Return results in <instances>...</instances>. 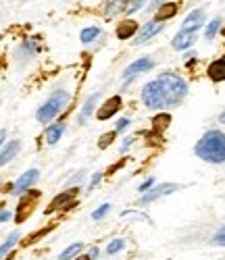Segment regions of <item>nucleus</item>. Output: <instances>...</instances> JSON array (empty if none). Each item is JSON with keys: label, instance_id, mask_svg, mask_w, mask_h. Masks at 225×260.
Returning <instances> with one entry per match:
<instances>
[{"label": "nucleus", "instance_id": "1", "mask_svg": "<svg viewBox=\"0 0 225 260\" xmlns=\"http://www.w3.org/2000/svg\"><path fill=\"white\" fill-rule=\"evenodd\" d=\"M196 154L202 160L213 162V165L225 162V134L217 132V129L207 132L196 144Z\"/></svg>", "mask_w": 225, "mask_h": 260}, {"label": "nucleus", "instance_id": "2", "mask_svg": "<svg viewBox=\"0 0 225 260\" xmlns=\"http://www.w3.org/2000/svg\"><path fill=\"white\" fill-rule=\"evenodd\" d=\"M159 83L163 88V94L167 98V104L169 106H175L177 102H182V98L188 94V85L182 77H177L173 73H163L159 77Z\"/></svg>", "mask_w": 225, "mask_h": 260}, {"label": "nucleus", "instance_id": "3", "mask_svg": "<svg viewBox=\"0 0 225 260\" xmlns=\"http://www.w3.org/2000/svg\"><path fill=\"white\" fill-rule=\"evenodd\" d=\"M67 102H69V96H67L65 92H54L46 102L40 106V111H38V121H40L42 125L50 123V121L63 111V108H65Z\"/></svg>", "mask_w": 225, "mask_h": 260}, {"label": "nucleus", "instance_id": "4", "mask_svg": "<svg viewBox=\"0 0 225 260\" xmlns=\"http://www.w3.org/2000/svg\"><path fill=\"white\" fill-rule=\"evenodd\" d=\"M142 100L148 108H152V111H163L167 104V98L163 94V88H161V83L159 79H154V81H148L144 85V90H142Z\"/></svg>", "mask_w": 225, "mask_h": 260}, {"label": "nucleus", "instance_id": "5", "mask_svg": "<svg viewBox=\"0 0 225 260\" xmlns=\"http://www.w3.org/2000/svg\"><path fill=\"white\" fill-rule=\"evenodd\" d=\"M119 111H121V96H112V98H108V100L98 108L96 117H98V121H106V119H110L112 115H117Z\"/></svg>", "mask_w": 225, "mask_h": 260}, {"label": "nucleus", "instance_id": "6", "mask_svg": "<svg viewBox=\"0 0 225 260\" xmlns=\"http://www.w3.org/2000/svg\"><path fill=\"white\" fill-rule=\"evenodd\" d=\"M205 19H207V13L202 11V9L192 11V13L184 19V23H182V31H198V29L202 27V23H205Z\"/></svg>", "mask_w": 225, "mask_h": 260}, {"label": "nucleus", "instance_id": "7", "mask_svg": "<svg viewBox=\"0 0 225 260\" xmlns=\"http://www.w3.org/2000/svg\"><path fill=\"white\" fill-rule=\"evenodd\" d=\"M154 67V62H152V58H138V60H133L129 67L125 69V79H131L133 75H140V73H146V71H150Z\"/></svg>", "mask_w": 225, "mask_h": 260}, {"label": "nucleus", "instance_id": "8", "mask_svg": "<svg viewBox=\"0 0 225 260\" xmlns=\"http://www.w3.org/2000/svg\"><path fill=\"white\" fill-rule=\"evenodd\" d=\"M163 29V23H161V21H150V23H146L142 29H140V34L136 36V40H133V44H136V46H140V44H144V42L146 40H150L154 34H159Z\"/></svg>", "mask_w": 225, "mask_h": 260}, {"label": "nucleus", "instance_id": "9", "mask_svg": "<svg viewBox=\"0 0 225 260\" xmlns=\"http://www.w3.org/2000/svg\"><path fill=\"white\" fill-rule=\"evenodd\" d=\"M196 38H198L196 31H182V29H179L177 36L173 38V48L175 50H186L192 44H196Z\"/></svg>", "mask_w": 225, "mask_h": 260}, {"label": "nucleus", "instance_id": "10", "mask_svg": "<svg viewBox=\"0 0 225 260\" xmlns=\"http://www.w3.org/2000/svg\"><path fill=\"white\" fill-rule=\"evenodd\" d=\"M38 169H30L27 173H23V175H21V179L15 183V191L17 193H25V191H30V187H32V183L38 179Z\"/></svg>", "mask_w": 225, "mask_h": 260}, {"label": "nucleus", "instance_id": "11", "mask_svg": "<svg viewBox=\"0 0 225 260\" xmlns=\"http://www.w3.org/2000/svg\"><path fill=\"white\" fill-rule=\"evenodd\" d=\"M75 193H79V191H77V189H69V191L61 193V196H57V198H54V202L50 204V208H48V210H54L57 206H61V208H71V206H73V202H75Z\"/></svg>", "mask_w": 225, "mask_h": 260}, {"label": "nucleus", "instance_id": "12", "mask_svg": "<svg viewBox=\"0 0 225 260\" xmlns=\"http://www.w3.org/2000/svg\"><path fill=\"white\" fill-rule=\"evenodd\" d=\"M207 75L213 79V81H225V58H219V60H213L207 69Z\"/></svg>", "mask_w": 225, "mask_h": 260}, {"label": "nucleus", "instance_id": "13", "mask_svg": "<svg viewBox=\"0 0 225 260\" xmlns=\"http://www.w3.org/2000/svg\"><path fill=\"white\" fill-rule=\"evenodd\" d=\"M19 150H21V142H19V140H13V142H7V144H5V148H3V156H0V158H3V160H0V162H3V167L19 154Z\"/></svg>", "mask_w": 225, "mask_h": 260}, {"label": "nucleus", "instance_id": "14", "mask_svg": "<svg viewBox=\"0 0 225 260\" xmlns=\"http://www.w3.org/2000/svg\"><path fill=\"white\" fill-rule=\"evenodd\" d=\"M177 189V185L175 183H165V185H161V187H156V189H152L148 196H144L142 198V204H148V202H152L154 198H161V196H167L169 191H175Z\"/></svg>", "mask_w": 225, "mask_h": 260}, {"label": "nucleus", "instance_id": "15", "mask_svg": "<svg viewBox=\"0 0 225 260\" xmlns=\"http://www.w3.org/2000/svg\"><path fill=\"white\" fill-rule=\"evenodd\" d=\"M177 13V3H165V5H161V9L156 11V17H154V21H167V19H171L173 15Z\"/></svg>", "mask_w": 225, "mask_h": 260}, {"label": "nucleus", "instance_id": "16", "mask_svg": "<svg viewBox=\"0 0 225 260\" xmlns=\"http://www.w3.org/2000/svg\"><path fill=\"white\" fill-rule=\"evenodd\" d=\"M63 134H65V125H63V123L50 125V127L46 129V140H48V144H57Z\"/></svg>", "mask_w": 225, "mask_h": 260}, {"label": "nucleus", "instance_id": "17", "mask_svg": "<svg viewBox=\"0 0 225 260\" xmlns=\"http://www.w3.org/2000/svg\"><path fill=\"white\" fill-rule=\"evenodd\" d=\"M136 31H138V25L133 23V21H125V23H121L119 29H117V38L119 40H127V38H131Z\"/></svg>", "mask_w": 225, "mask_h": 260}, {"label": "nucleus", "instance_id": "18", "mask_svg": "<svg viewBox=\"0 0 225 260\" xmlns=\"http://www.w3.org/2000/svg\"><path fill=\"white\" fill-rule=\"evenodd\" d=\"M98 36H100V29H98V27H86L79 38H81L83 44H90V42H94Z\"/></svg>", "mask_w": 225, "mask_h": 260}, {"label": "nucleus", "instance_id": "19", "mask_svg": "<svg viewBox=\"0 0 225 260\" xmlns=\"http://www.w3.org/2000/svg\"><path fill=\"white\" fill-rule=\"evenodd\" d=\"M81 248H83V244H79V242H77V244H71L69 248H67V250L61 254L59 260H71V258H75V256L81 252Z\"/></svg>", "mask_w": 225, "mask_h": 260}, {"label": "nucleus", "instance_id": "20", "mask_svg": "<svg viewBox=\"0 0 225 260\" xmlns=\"http://www.w3.org/2000/svg\"><path fill=\"white\" fill-rule=\"evenodd\" d=\"M169 123H171V117H169V115H165V113H163V115H156V117L152 119L154 129H165Z\"/></svg>", "mask_w": 225, "mask_h": 260}, {"label": "nucleus", "instance_id": "21", "mask_svg": "<svg viewBox=\"0 0 225 260\" xmlns=\"http://www.w3.org/2000/svg\"><path fill=\"white\" fill-rule=\"evenodd\" d=\"M219 27H221V21H219V19H213V21H211V25H209V27H207V31H205L207 40H213V38L217 36Z\"/></svg>", "mask_w": 225, "mask_h": 260}, {"label": "nucleus", "instance_id": "22", "mask_svg": "<svg viewBox=\"0 0 225 260\" xmlns=\"http://www.w3.org/2000/svg\"><path fill=\"white\" fill-rule=\"evenodd\" d=\"M123 248H125V242H123V240H112V242L108 244L106 252H108V256H110V254H117V252H121Z\"/></svg>", "mask_w": 225, "mask_h": 260}, {"label": "nucleus", "instance_id": "23", "mask_svg": "<svg viewBox=\"0 0 225 260\" xmlns=\"http://www.w3.org/2000/svg\"><path fill=\"white\" fill-rule=\"evenodd\" d=\"M17 240H19V233L15 231V233H13L11 237H9V240H7L5 244H3V248H0V252H3V256H5L7 252H9V248H13V246H15V242H17Z\"/></svg>", "mask_w": 225, "mask_h": 260}, {"label": "nucleus", "instance_id": "24", "mask_svg": "<svg viewBox=\"0 0 225 260\" xmlns=\"http://www.w3.org/2000/svg\"><path fill=\"white\" fill-rule=\"evenodd\" d=\"M94 100H96V94L90 98L88 102H86V106H83V111H81V117H79V123H83L86 119H88V115H90V111H92V104H94Z\"/></svg>", "mask_w": 225, "mask_h": 260}, {"label": "nucleus", "instance_id": "25", "mask_svg": "<svg viewBox=\"0 0 225 260\" xmlns=\"http://www.w3.org/2000/svg\"><path fill=\"white\" fill-rule=\"evenodd\" d=\"M115 134H117V132H108V134L100 136V140H98V146H100V148H106V146H108L112 140H115Z\"/></svg>", "mask_w": 225, "mask_h": 260}, {"label": "nucleus", "instance_id": "26", "mask_svg": "<svg viewBox=\"0 0 225 260\" xmlns=\"http://www.w3.org/2000/svg\"><path fill=\"white\" fill-rule=\"evenodd\" d=\"M108 210H110V204H102V206H100V208H98V210H96V212L92 214V219H94V221L102 219V216H104V214H106Z\"/></svg>", "mask_w": 225, "mask_h": 260}, {"label": "nucleus", "instance_id": "27", "mask_svg": "<svg viewBox=\"0 0 225 260\" xmlns=\"http://www.w3.org/2000/svg\"><path fill=\"white\" fill-rule=\"evenodd\" d=\"M127 3H129V0H108V11H110V13H115L117 7H125Z\"/></svg>", "mask_w": 225, "mask_h": 260}, {"label": "nucleus", "instance_id": "28", "mask_svg": "<svg viewBox=\"0 0 225 260\" xmlns=\"http://www.w3.org/2000/svg\"><path fill=\"white\" fill-rule=\"evenodd\" d=\"M215 244H219V246H225V227L215 235Z\"/></svg>", "mask_w": 225, "mask_h": 260}, {"label": "nucleus", "instance_id": "29", "mask_svg": "<svg viewBox=\"0 0 225 260\" xmlns=\"http://www.w3.org/2000/svg\"><path fill=\"white\" fill-rule=\"evenodd\" d=\"M125 127H129V119L125 117V119H119V123H117V127H115V132H123Z\"/></svg>", "mask_w": 225, "mask_h": 260}, {"label": "nucleus", "instance_id": "30", "mask_svg": "<svg viewBox=\"0 0 225 260\" xmlns=\"http://www.w3.org/2000/svg\"><path fill=\"white\" fill-rule=\"evenodd\" d=\"M152 183H154V177H148L144 183H140V187H138V189H140V191H146V189H148Z\"/></svg>", "mask_w": 225, "mask_h": 260}, {"label": "nucleus", "instance_id": "31", "mask_svg": "<svg viewBox=\"0 0 225 260\" xmlns=\"http://www.w3.org/2000/svg\"><path fill=\"white\" fill-rule=\"evenodd\" d=\"M100 177H102V173H96V175L92 177V181H90V189H94V187L100 183Z\"/></svg>", "mask_w": 225, "mask_h": 260}, {"label": "nucleus", "instance_id": "32", "mask_svg": "<svg viewBox=\"0 0 225 260\" xmlns=\"http://www.w3.org/2000/svg\"><path fill=\"white\" fill-rule=\"evenodd\" d=\"M88 256H90V258H98V248H92Z\"/></svg>", "mask_w": 225, "mask_h": 260}, {"label": "nucleus", "instance_id": "33", "mask_svg": "<svg viewBox=\"0 0 225 260\" xmlns=\"http://www.w3.org/2000/svg\"><path fill=\"white\" fill-rule=\"evenodd\" d=\"M9 216H11V214L5 210V212H3V216H0V219H3V223H7V221H9Z\"/></svg>", "mask_w": 225, "mask_h": 260}, {"label": "nucleus", "instance_id": "34", "mask_svg": "<svg viewBox=\"0 0 225 260\" xmlns=\"http://www.w3.org/2000/svg\"><path fill=\"white\" fill-rule=\"evenodd\" d=\"M219 121H221V123H223V125H225V111H223V113H221V115H219Z\"/></svg>", "mask_w": 225, "mask_h": 260}, {"label": "nucleus", "instance_id": "35", "mask_svg": "<svg viewBox=\"0 0 225 260\" xmlns=\"http://www.w3.org/2000/svg\"><path fill=\"white\" fill-rule=\"evenodd\" d=\"M159 5H165V0H154V7H159Z\"/></svg>", "mask_w": 225, "mask_h": 260}, {"label": "nucleus", "instance_id": "36", "mask_svg": "<svg viewBox=\"0 0 225 260\" xmlns=\"http://www.w3.org/2000/svg\"><path fill=\"white\" fill-rule=\"evenodd\" d=\"M75 260H90V256H79V258H75Z\"/></svg>", "mask_w": 225, "mask_h": 260}]
</instances>
